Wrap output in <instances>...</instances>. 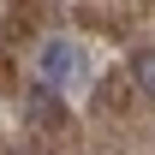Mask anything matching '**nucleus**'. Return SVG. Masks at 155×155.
Returning <instances> with one entry per match:
<instances>
[{
  "label": "nucleus",
  "instance_id": "1",
  "mask_svg": "<svg viewBox=\"0 0 155 155\" xmlns=\"http://www.w3.org/2000/svg\"><path fill=\"white\" fill-rule=\"evenodd\" d=\"M36 84H48V90H78L84 84V48L78 42H66V36H48L36 48Z\"/></svg>",
  "mask_w": 155,
  "mask_h": 155
},
{
  "label": "nucleus",
  "instance_id": "2",
  "mask_svg": "<svg viewBox=\"0 0 155 155\" xmlns=\"http://www.w3.org/2000/svg\"><path fill=\"white\" fill-rule=\"evenodd\" d=\"M24 107H30V119H36L42 131H54L60 119H66V107H60V90H48V84H30V96H24Z\"/></svg>",
  "mask_w": 155,
  "mask_h": 155
},
{
  "label": "nucleus",
  "instance_id": "3",
  "mask_svg": "<svg viewBox=\"0 0 155 155\" xmlns=\"http://www.w3.org/2000/svg\"><path fill=\"white\" fill-rule=\"evenodd\" d=\"M131 84L143 90V96H155V48H137L131 54Z\"/></svg>",
  "mask_w": 155,
  "mask_h": 155
}]
</instances>
